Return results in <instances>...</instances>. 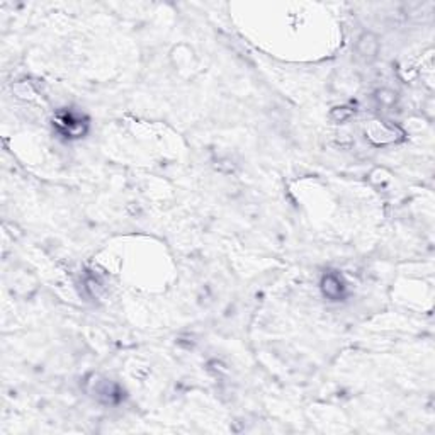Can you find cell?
I'll return each instance as SVG.
<instances>
[{"instance_id": "obj_1", "label": "cell", "mask_w": 435, "mask_h": 435, "mask_svg": "<svg viewBox=\"0 0 435 435\" xmlns=\"http://www.w3.org/2000/svg\"><path fill=\"white\" fill-rule=\"evenodd\" d=\"M357 53L364 60H374L379 53V40L372 32H364L357 40Z\"/></svg>"}, {"instance_id": "obj_2", "label": "cell", "mask_w": 435, "mask_h": 435, "mask_svg": "<svg viewBox=\"0 0 435 435\" xmlns=\"http://www.w3.org/2000/svg\"><path fill=\"white\" fill-rule=\"evenodd\" d=\"M323 293L328 298L338 299L342 296V282H340V279L335 276H327L323 279Z\"/></svg>"}, {"instance_id": "obj_3", "label": "cell", "mask_w": 435, "mask_h": 435, "mask_svg": "<svg viewBox=\"0 0 435 435\" xmlns=\"http://www.w3.org/2000/svg\"><path fill=\"white\" fill-rule=\"evenodd\" d=\"M354 116V109L350 107H335L330 113V118L335 122H345Z\"/></svg>"}, {"instance_id": "obj_4", "label": "cell", "mask_w": 435, "mask_h": 435, "mask_svg": "<svg viewBox=\"0 0 435 435\" xmlns=\"http://www.w3.org/2000/svg\"><path fill=\"white\" fill-rule=\"evenodd\" d=\"M376 100L381 105H393L396 102V94L393 90H386L384 88V90H379L376 94Z\"/></svg>"}]
</instances>
